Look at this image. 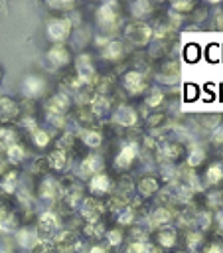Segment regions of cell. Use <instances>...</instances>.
<instances>
[{"label":"cell","mask_w":223,"mask_h":253,"mask_svg":"<svg viewBox=\"0 0 223 253\" xmlns=\"http://www.w3.org/2000/svg\"><path fill=\"white\" fill-rule=\"evenodd\" d=\"M97 24L105 32H114L120 26V6L116 2H105L97 10Z\"/></svg>","instance_id":"1"},{"label":"cell","mask_w":223,"mask_h":253,"mask_svg":"<svg viewBox=\"0 0 223 253\" xmlns=\"http://www.w3.org/2000/svg\"><path fill=\"white\" fill-rule=\"evenodd\" d=\"M71 28H73V22L69 18H63V16H57V18H49L47 24H45V34L47 38L55 43H63L69 34H71Z\"/></svg>","instance_id":"2"},{"label":"cell","mask_w":223,"mask_h":253,"mask_svg":"<svg viewBox=\"0 0 223 253\" xmlns=\"http://www.w3.org/2000/svg\"><path fill=\"white\" fill-rule=\"evenodd\" d=\"M53 253H75L81 247V239L73 229H59L51 239Z\"/></svg>","instance_id":"3"},{"label":"cell","mask_w":223,"mask_h":253,"mask_svg":"<svg viewBox=\"0 0 223 253\" xmlns=\"http://www.w3.org/2000/svg\"><path fill=\"white\" fill-rule=\"evenodd\" d=\"M124 38L132 43V45H146L152 38V28L146 24V22H140V20H134L130 22L126 28H124Z\"/></svg>","instance_id":"4"},{"label":"cell","mask_w":223,"mask_h":253,"mask_svg":"<svg viewBox=\"0 0 223 253\" xmlns=\"http://www.w3.org/2000/svg\"><path fill=\"white\" fill-rule=\"evenodd\" d=\"M69 107H71V101H69V97L65 93H57V95L49 97L47 103H45V111H47L49 121L51 123H59L67 115Z\"/></svg>","instance_id":"5"},{"label":"cell","mask_w":223,"mask_h":253,"mask_svg":"<svg viewBox=\"0 0 223 253\" xmlns=\"http://www.w3.org/2000/svg\"><path fill=\"white\" fill-rule=\"evenodd\" d=\"M57 231H59V217L53 211L41 213L37 219V239H41V241L53 239Z\"/></svg>","instance_id":"6"},{"label":"cell","mask_w":223,"mask_h":253,"mask_svg":"<svg viewBox=\"0 0 223 253\" xmlns=\"http://www.w3.org/2000/svg\"><path fill=\"white\" fill-rule=\"evenodd\" d=\"M22 117V107L12 97H0V125H10Z\"/></svg>","instance_id":"7"},{"label":"cell","mask_w":223,"mask_h":253,"mask_svg":"<svg viewBox=\"0 0 223 253\" xmlns=\"http://www.w3.org/2000/svg\"><path fill=\"white\" fill-rule=\"evenodd\" d=\"M103 211H105V204L101 200H97V198H85L81 202V217L87 223L99 221L101 215H103Z\"/></svg>","instance_id":"8"},{"label":"cell","mask_w":223,"mask_h":253,"mask_svg":"<svg viewBox=\"0 0 223 253\" xmlns=\"http://www.w3.org/2000/svg\"><path fill=\"white\" fill-rule=\"evenodd\" d=\"M122 87L128 95H140L144 89H146V79L140 71H126L122 75Z\"/></svg>","instance_id":"9"},{"label":"cell","mask_w":223,"mask_h":253,"mask_svg":"<svg viewBox=\"0 0 223 253\" xmlns=\"http://www.w3.org/2000/svg\"><path fill=\"white\" fill-rule=\"evenodd\" d=\"M45 57H47V61H49L53 67H65V65H69V61H71V51H69L63 43H55V45H51V47L47 49Z\"/></svg>","instance_id":"10"},{"label":"cell","mask_w":223,"mask_h":253,"mask_svg":"<svg viewBox=\"0 0 223 253\" xmlns=\"http://www.w3.org/2000/svg\"><path fill=\"white\" fill-rule=\"evenodd\" d=\"M124 53H126V45L122 43V40H116V38L114 40H107V43L101 49V55L105 59H109V61H118V59L124 57Z\"/></svg>","instance_id":"11"},{"label":"cell","mask_w":223,"mask_h":253,"mask_svg":"<svg viewBox=\"0 0 223 253\" xmlns=\"http://www.w3.org/2000/svg\"><path fill=\"white\" fill-rule=\"evenodd\" d=\"M103 166H105V164H103V158H101V156L89 154L85 160H81V164H79V174H81L83 178H93V176L101 174Z\"/></svg>","instance_id":"12"},{"label":"cell","mask_w":223,"mask_h":253,"mask_svg":"<svg viewBox=\"0 0 223 253\" xmlns=\"http://www.w3.org/2000/svg\"><path fill=\"white\" fill-rule=\"evenodd\" d=\"M136 152H138V148H136V144H134V142L124 144V146H122V150L116 154L114 166H116L118 170H126V168H130V166H132V162H134V158H136Z\"/></svg>","instance_id":"13"},{"label":"cell","mask_w":223,"mask_h":253,"mask_svg":"<svg viewBox=\"0 0 223 253\" xmlns=\"http://www.w3.org/2000/svg\"><path fill=\"white\" fill-rule=\"evenodd\" d=\"M89 188H91V192L95 194V196H103V194H112V180L107 176V174H97V176H93L91 178V182H89Z\"/></svg>","instance_id":"14"},{"label":"cell","mask_w":223,"mask_h":253,"mask_svg":"<svg viewBox=\"0 0 223 253\" xmlns=\"http://www.w3.org/2000/svg\"><path fill=\"white\" fill-rule=\"evenodd\" d=\"M43 91H45V79H41V77H37V75L26 77V81H24V93H26L30 99L39 97Z\"/></svg>","instance_id":"15"},{"label":"cell","mask_w":223,"mask_h":253,"mask_svg":"<svg viewBox=\"0 0 223 253\" xmlns=\"http://www.w3.org/2000/svg\"><path fill=\"white\" fill-rule=\"evenodd\" d=\"M39 196L45 198V200H55V198H59V196H61V186H59V182L53 180V178H49V176H45V178L41 180V184H39Z\"/></svg>","instance_id":"16"},{"label":"cell","mask_w":223,"mask_h":253,"mask_svg":"<svg viewBox=\"0 0 223 253\" xmlns=\"http://www.w3.org/2000/svg\"><path fill=\"white\" fill-rule=\"evenodd\" d=\"M47 164H49L51 170H55V172H63V170L67 168V164H69L67 150H63V148H55V150L47 156Z\"/></svg>","instance_id":"17"},{"label":"cell","mask_w":223,"mask_h":253,"mask_svg":"<svg viewBox=\"0 0 223 253\" xmlns=\"http://www.w3.org/2000/svg\"><path fill=\"white\" fill-rule=\"evenodd\" d=\"M114 123L116 125H122V126H132L136 123V113L132 107H126V105H120L114 113Z\"/></svg>","instance_id":"18"},{"label":"cell","mask_w":223,"mask_h":253,"mask_svg":"<svg viewBox=\"0 0 223 253\" xmlns=\"http://www.w3.org/2000/svg\"><path fill=\"white\" fill-rule=\"evenodd\" d=\"M14 144H18V130L14 126H0V148L8 150Z\"/></svg>","instance_id":"19"},{"label":"cell","mask_w":223,"mask_h":253,"mask_svg":"<svg viewBox=\"0 0 223 253\" xmlns=\"http://www.w3.org/2000/svg\"><path fill=\"white\" fill-rule=\"evenodd\" d=\"M138 192L140 196L148 198V196H154L158 192V180L154 176H144L138 180Z\"/></svg>","instance_id":"20"},{"label":"cell","mask_w":223,"mask_h":253,"mask_svg":"<svg viewBox=\"0 0 223 253\" xmlns=\"http://www.w3.org/2000/svg\"><path fill=\"white\" fill-rule=\"evenodd\" d=\"M89 107H91V115L93 117H103V115L109 113V99L105 95H97V97L91 99Z\"/></svg>","instance_id":"21"},{"label":"cell","mask_w":223,"mask_h":253,"mask_svg":"<svg viewBox=\"0 0 223 253\" xmlns=\"http://www.w3.org/2000/svg\"><path fill=\"white\" fill-rule=\"evenodd\" d=\"M130 10H132L134 18H138V20L142 22V18H146L148 14L154 12V4H152V2H146V0H142V2H132Z\"/></svg>","instance_id":"22"},{"label":"cell","mask_w":223,"mask_h":253,"mask_svg":"<svg viewBox=\"0 0 223 253\" xmlns=\"http://www.w3.org/2000/svg\"><path fill=\"white\" fill-rule=\"evenodd\" d=\"M16 184H18V174L16 172H4V176H2V180H0V192H4V194H12V192H16Z\"/></svg>","instance_id":"23"},{"label":"cell","mask_w":223,"mask_h":253,"mask_svg":"<svg viewBox=\"0 0 223 253\" xmlns=\"http://www.w3.org/2000/svg\"><path fill=\"white\" fill-rule=\"evenodd\" d=\"M6 152V158H8V162H12V164H20L24 158H26V148L18 142V144H14V146H10L8 150H4Z\"/></svg>","instance_id":"24"},{"label":"cell","mask_w":223,"mask_h":253,"mask_svg":"<svg viewBox=\"0 0 223 253\" xmlns=\"http://www.w3.org/2000/svg\"><path fill=\"white\" fill-rule=\"evenodd\" d=\"M16 241H18L22 247L32 249L39 239H37V233H32V231H28V229H20L18 235H16Z\"/></svg>","instance_id":"25"},{"label":"cell","mask_w":223,"mask_h":253,"mask_svg":"<svg viewBox=\"0 0 223 253\" xmlns=\"http://www.w3.org/2000/svg\"><path fill=\"white\" fill-rule=\"evenodd\" d=\"M83 142H85L87 146H91V148L101 146V142H103L101 130H97V128H87V130L83 132Z\"/></svg>","instance_id":"26"},{"label":"cell","mask_w":223,"mask_h":253,"mask_svg":"<svg viewBox=\"0 0 223 253\" xmlns=\"http://www.w3.org/2000/svg\"><path fill=\"white\" fill-rule=\"evenodd\" d=\"M47 8L55 10V12H71L77 8V2L75 0H49Z\"/></svg>","instance_id":"27"},{"label":"cell","mask_w":223,"mask_h":253,"mask_svg":"<svg viewBox=\"0 0 223 253\" xmlns=\"http://www.w3.org/2000/svg\"><path fill=\"white\" fill-rule=\"evenodd\" d=\"M32 140H34L36 146L43 148V146L49 144V134H47V130H43V128H36V130L32 132Z\"/></svg>","instance_id":"28"},{"label":"cell","mask_w":223,"mask_h":253,"mask_svg":"<svg viewBox=\"0 0 223 253\" xmlns=\"http://www.w3.org/2000/svg\"><path fill=\"white\" fill-rule=\"evenodd\" d=\"M105 227H103V223L101 221H95V223H85V233L87 235H91V237H95V239H99V237H103L105 235Z\"/></svg>","instance_id":"29"},{"label":"cell","mask_w":223,"mask_h":253,"mask_svg":"<svg viewBox=\"0 0 223 253\" xmlns=\"http://www.w3.org/2000/svg\"><path fill=\"white\" fill-rule=\"evenodd\" d=\"M158 239H160L162 245L170 247V245H174V241H176V233L166 227V229H160V231H158Z\"/></svg>","instance_id":"30"},{"label":"cell","mask_w":223,"mask_h":253,"mask_svg":"<svg viewBox=\"0 0 223 253\" xmlns=\"http://www.w3.org/2000/svg\"><path fill=\"white\" fill-rule=\"evenodd\" d=\"M199 53H201V49H199V45H195V43H189V45H186V51H184V57H186V61H197V57H199Z\"/></svg>","instance_id":"31"},{"label":"cell","mask_w":223,"mask_h":253,"mask_svg":"<svg viewBox=\"0 0 223 253\" xmlns=\"http://www.w3.org/2000/svg\"><path fill=\"white\" fill-rule=\"evenodd\" d=\"M105 237L109 245H118L122 241V229H109L105 231Z\"/></svg>","instance_id":"32"},{"label":"cell","mask_w":223,"mask_h":253,"mask_svg":"<svg viewBox=\"0 0 223 253\" xmlns=\"http://www.w3.org/2000/svg\"><path fill=\"white\" fill-rule=\"evenodd\" d=\"M193 8H195V4L191 0H176L172 4V10H178V12H189Z\"/></svg>","instance_id":"33"},{"label":"cell","mask_w":223,"mask_h":253,"mask_svg":"<svg viewBox=\"0 0 223 253\" xmlns=\"http://www.w3.org/2000/svg\"><path fill=\"white\" fill-rule=\"evenodd\" d=\"M170 219V211L166 210V208H158L156 211H154V215H152V221L154 223H166Z\"/></svg>","instance_id":"34"},{"label":"cell","mask_w":223,"mask_h":253,"mask_svg":"<svg viewBox=\"0 0 223 253\" xmlns=\"http://www.w3.org/2000/svg\"><path fill=\"white\" fill-rule=\"evenodd\" d=\"M30 253H53V247H51V243L39 239V241L30 249Z\"/></svg>","instance_id":"35"},{"label":"cell","mask_w":223,"mask_h":253,"mask_svg":"<svg viewBox=\"0 0 223 253\" xmlns=\"http://www.w3.org/2000/svg\"><path fill=\"white\" fill-rule=\"evenodd\" d=\"M160 103H162V91H158V89L150 91V95L146 97V105H148V107H156V105H160Z\"/></svg>","instance_id":"36"},{"label":"cell","mask_w":223,"mask_h":253,"mask_svg":"<svg viewBox=\"0 0 223 253\" xmlns=\"http://www.w3.org/2000/svg\"><path fill=\"white\" fill-rule=\"evenodd\" d=\"M47 170H49L47 158H37V160H36V164H34V172H37V174L45 176V174H47Z\"/></svg>","instance_id":"37"},{"label":"cell","mask_w":223,"mask_h":253,"mask_svg":"<svg viewBox=\"0 0 223 253\" xmlns=\"http://www.w3.org/2000/svg\"><path fill=\"white\" fill-rule=\"evenodd\" d=\"M184 93H186V99H187V101H193V99L199 95V89H197L195 85H186Z\"/></svg>","instance_id":"38"},{"label":"cell","mask_w":223,"mask_h":253,"mask_svg":"<svg viewBox=\"0 0 223 253\" xmlns=\"http://www.w3.org/2000/svg\"><path fill=\"white\" fill-rule=\"evenodd\" d=\"M89 253H109V249H107L105 245H93V247L89 249Z\"/></svg>","instance_id":"39"},{"label":"cell","mask_w":223,"mask_h":253,"mask_svg":"<svg viewBox=\"0 0 223 253\" xmlns=\"http://www.w3.org/2000/svg\"><path fill=\"white\" fill-rule=\"evenodd\" d=\"M164 119H166V117H164V115H156V117H150V119H148V123H150V125H154V126H156V125H158V123H160V121H164Z\"/></svg>","instance_id":"40"},{"label":"cell","mask_w":223,"mask_h":253,"mask_svg":"<svg viewBox=\"0 0 223 253\" xmlns=\"http://www.w3.org/2000/svg\"><path fill=\"white\" fill-rule=\"evenodd\" d=\"M2 77H4V69H2V65H0V83H2Z\"/></svg>","instance_id":"41"}]
</instances>
